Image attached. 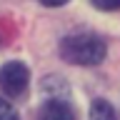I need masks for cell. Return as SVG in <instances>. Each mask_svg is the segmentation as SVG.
I'll use <instances>...</instances> for the list:
<instances>
[{
	"instance_id": "obj_3",
	"label": "cell",
	"mask_w": 120,
	"mask_h": 120,
	"mask_svg": "<svg viewBox=\"0 0 120 120\" xmlns=\"http://www.w3.org/2000/svg\"><path fill=\"white\" fill-rule=\"evenodd\" d=\"M38 120H75V112L68 100L52 98V100L43 103V108L38 112Z\"/></svg>"
},
{
	"instance_id": "obj_2",
	"label": "cell",
	"mask_w": 120,
	"mask_h": 120,
	"mask_svg": "<svg viewBox=\"0 0 120 120\" xmlns=\"http://www.w3.org/2000/svg\"><path fill=\"white\" fill-rule=\"evenodd\" d=\"M28 80H30V73L28 68L18 63V60H10L0 68V88L8 98H20L25 95L28 90Z\"/></svg>"
},
{
	"instance_id": "obj_5",
	"label": "cell",
	"mask_w": 120,
	"mask_h": 120,
	"mask_svg": "<svg viewBox=\"0 0 120 120\" xmlns=\"http://www.w3.org/2000/svg\"><path fill=\"white\" fill-rule=\"evenodd\" d=\"M0 120H20L18 118V110L8 100H3V98H0Z\"/></svg>"
},
{
	"instance_id": "obj_7",
	"label": "cell",
	"mask_w": 120,
	"mask_h": 120,
	"mask_svg": "<svg viewBox=\"0 0 120 120\" xmlns=\"http://www.w3.org/2000/svg\"><path fill=\"white\" fill-rule=\"evenodd\" d=\"M43 5H48V8H58V5H65L68 0H40Z\"/></svg>"
},
{
	"instance_id": "obj_6",
	"label": "cell",
	"mask_w": 120,
	"mask_h": 120,
	"mask_svg": "<svg viewBox=\"0 0 120 120\" xmlns=\"http://www.w3.org/2000/svg\"><path fill=\"white\" fill-rule=\"evenodd\" d=\"M98 10H120V0H90Z\"/></svg>"
},
{
	"instance_id": "obj_4",
	"label": "cell",
	"mask_w": 120,
	"mask_h": 120,
	"mask_svg": "<svg viewBox=\"0 0 120 120\" xmlns=\"http://www.w3.org/2000/svg\"><path fill=\"white\" fill-rule=\"evenodd\" d=\"M88 120H118V115H115V110H112V105L108 100H95L90 105V118Z\"/></svg>"
},
{
	"instance_id": "obj_1",
	"label": "cell",
	"mask_w": 120,
	"mask_h": 120,
	"mask_svg": "<svg viewBox=\"0 0 120 120\" xmlns=\"http://www.w3.org/2000/svg\"><path fill=\"white\" fill-rule=\"evenodd\" d=\"M60 55L70 65H98L105 58V43L93 33H75L60 43Z\"/></svg>"
}]
</instances>
